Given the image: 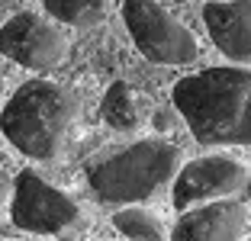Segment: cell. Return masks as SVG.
I'll use <instances>...</instances> for the list:
<instances>
[{"label":"cell","mask_w":251,"mask_h":241,"mask_svg":"<svg viewBox=\"0 0 251 241\" xmlns=\"http://www.w3.org/2000/svg\"><path fill=\"white\" fill-rule=\"evenodd\" d=\"M171 100L200 145H251V65L180 77Z\"/></svg>","instance_id":"1"},{"label":"cell","mask_w":251,"mask_h":241,"mask_svg":"<svg viewBox=\"0 0 251 241\" xmlns=\"http://www.w3.org/2000/svg\"><path fill=\"white\" fill-rule=\"evenodd\" d=\"M180 170V148L161 139L135 142L87 168V183L110 206H132L151 199Z\"/></svg>","instance_id":"3"},{"label":"cell","mask_w":251,"mask_h":241,"mask_svg":"<svg viewBox=\"0 0 251 241\" xmlns=\"http://www.w3.org/2000/svg\"><path fill=\"white\" fill-rule=\"evenodd\" d=\"M123 16L135 48L155 65H193L200 45L180 20L155 0H123Z\"/></svg>","instance_id":"5"},{"label":"cell","mask_w":251,"mask_h":241,"mask_svg":"<svg viewBox=\"0 0 251 241\" xmlns=\"http://www.w3.org/2000/svg\"><path fill=\"white\" fill-rule=\"evenodd\" d=\"M248 183V170L242 161L213 154V158H197L174 174V209H190L200 203H213L238 193Z\"/></svg>","instance_id":"7"},{"label":"cell","mask_w":251,"mask_h":241,"mask_svg":"<svg viewBox=\"0 0 251 241\" xmlns=\"http://www.w3.org/2000/svg\"><path fill=\"white\" fill-rule=\"evenodd\" d=\"M10 219L32 235H52L61 241L81 238L87 228V212L71 193L58 190L39 170H20L10 193Z\"/></svg>","instance_id":"4"},{"label":"cell","mask_w":251,"mask_h":241,"mask_svg":"<svg viewBox=\"0 0 251 241\" xmlns=\"http://www.w3.org/2000/svg\"><path fill=\"white\" fill-rule=\"evenodd\" d=\"M203 23L213 45L226 58L251 65V0H222L203 7Z\"/></svg>","instance_id":"9"},{"label":"cell","mask_w":251,"mask_h":241,"mask_svg":"<svg viewBox=\"0 0 251 241\" xmlns=\"http://www.w3.org/2000/svg\"><path fill=\"white\" fill-rule=\"evenodd\" d=\"M248 193H251V180H248Z\"/></svg>","instance_id":"15"},{"label":"cell","mask_w":251,"mask_h":241,"mask_svg":"<svg viewBox=\"0 0 251 241\" xmlns=\"http://www.w3.org/2000/svg\"><path fill=\"white\" fill-rule=\"evenodd\" d=\"M81 103L55 80H26L0 113V129L20 154L32 161H55L74 139Z\"/></svg>","instance_id":"2"},{"label":"cell","mask_w":251,"mask_h":241,"mask_svg":"<svg viewBox=\"0 0 251 241\" xmlns=\"http://www.w3.org/2000/svg\"><path fill=\"white\" fill-rule=\"evenodd\" d=\"M0 51L29 71H52L65 61L68 39L52 20L39 13H16L0 29Z\"/></svg>","instance_id":"6"},{"label":"cell","mask_w":251,"mask_h":241,"mask_svg":"<svg viewBox=\"0 0 251 241\" xmlns=\"http://www.w3.org/2000/svg\"><path fill=\"white\" fill-rule=\"evenodd\" d=\"M10 193H13V177H10L7 170L0 168V206L10 199Z\"/></svg>","instance_id":"13"},{"label":"cell","mask_w":251,"mask_h":241,"mask_svg":"<svg viewBox=\"0 0 251 241\" xmlns=\"http://www.w3.org/2000/svg\"><path fill=\"white\" fill-rule=\"evenodd\" d=\"M42 3L52 20L65 23V26H77V29L100 23L106 13V0H42Z\"/></svg>","instance_id":"12"},{"label":"cell","mask_w":251,"mask_h":241,"mask_svg":"<svg viewBox=\"0 0 251 241\" xmlns=\"http://www.w3.org/2000/svg\"><path fill=\"white\" fill-rule=\"evenodd\" d=\"M100 113H103L106 125L119 132H135L145 122V103H142L139 90L123 80L110 84V90L103 94V103H100Z\"/></svg>","instance_id":"10"},{"label":"cell","mask_w":251,"mask_h":241,"mask_svg":"<svg viewBox=\"0 0 251 241\" xmlns=\"http://www.w3.org/2000/svg\"><path fill=\"white\" fill-rule=\"evenodd\" d=\"M248 225V209L238 199H213L197 209H184L171 241H242Z\"/></svg>","instance_id":"8"},{"label":"cell","mask_w":251,"mask_h":241,"mask_svg":"<svg viewBox=\"0 0 251 241\" xmlns=\"http://www.w3.org/2000/svg\"><path fill=\"white\" fill-rule=\"evenodd\" d=\"M113 228L123 232V238H129V241H171L164 222L158 219L155 212L139 209V206L116 212L113 216Z\"/></svg>","instance_id":"11"},{"label":"cell","mask_w":251,"mask_h":241,"mask_svg":"<svg viewBox=\"0 0 251 241\" xmlns=\"http://www.w3.org/2000/svg\"><path fill=\"white\" fill-rule=\"evenodd\" d=\"M0 96H3V77H0Z\"/></svg>","instance_id":"14"},{"label":"cell","mask_w":251,"mask_h":241,"mask_svg":"<svg viewBox=\"0 0 251 241\" xmlns=\"http://www.w3.org/2000/svg\"><path fill=\"white\" fill-rule=\"evenodd\" d=\"M177 3H187V0H177Z\"/></svg>","instance_id":"16"}]
</instances>
